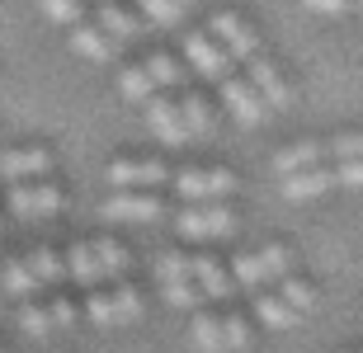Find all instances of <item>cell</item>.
Returning <instances> with one entry per match:
<instances>
[{
    "mask_svg": "<svg viewBox=\"0 0 363 353\" xmlns=\"http://www.w3.org/2000/svg\"><path fill=\"white\" fill-rule=\"evenodd\" d=\"M222 85V104H227V113L236 122H241V127H255V122H264V99L255 95V85L245 81V76H227V81H217Z\"/></svg>",
    "mask_w": 363,
    "mask_h": 353,
    "instance_id": "4fadbf2b",
    "label": "cell"
},
{
    "mask_svg": "<svg viewBox=\"0 0 363 353\" xmlns=\"http://www.w3.org/2000/svg\"><path fill=\"white\" fill-rule=\"evenodd\" d=\"M179 5H194V0H179Z\"/></svg>",
    "mask_w": 363,
    "mask_h": 353,
    "instance_id": "e575fe53",
    "label": "cell"
},
{
    "mask_svg": "<svg viewBox=\"0 0 363 353\" xmlns=\"http://www.w3.org/2000/svg\"><path fill=\"white\" fill-rule=\"evenodd\" d=\"M255 320L264 330H293L297 320H302V311L283 297L279 287H264V292H255Z\"/></svg>",
    "mask_w": 363,
    "mask_h": 353,
    "instance_id": "d6986e66",
    "label": "cell"
},
{
    "mask_svg": "<svg viewBox=\"0 0 363 353\" xmlns=\"http://www.w3.org/2000/svg\"><path fill=\"white\" fill-rule=\"evenodd\" d=\"M335 184L340 189H363V161H340L335 165Z\"/></svg>",
    "mask_w": 363,
    "mask_h": 353,
    "instance_id": "d6a6232c",
    "label": "cell"
},
{
    "mask_svg": "<svg viewBox=\"0 0 363 353\" xmlns=\"http://www.w3.org/2000/svg\"><path fill=\"white\" fill-rule=\"evenodd\" d=\"M325 161V146H316V141H297V146H283L279 156H274V175H297V170H311V165Z\"/></svg>",
    "mask_w": 363,
    "mask_h": 353,
    "instance_id": "d4e9b609",
    "label": "cell"
},
{
    "mask_svg": "<svg viewBox=\"0 0 363 353\" xmlns=\"http://www.w3.org/2000/svg\"><path fill=\"white\" fill-rule=\"evenodd\" d=\"M283 198H293V203H307V198H321V193L335 189V170H325V165H311V170H297V175H283L279 179Z\"/></svg>",
    "mask_w": 363,
    "mask_h": 353,
    "instance_id": "ac0fdd59",
    "label": "cell"
},
{
    "mask_svg": "<svg viewBox=\"0 0 363 353\" xmlns=\"http://www.w3.org/2000/svg\"><path fill=\"white\" fill-rule=\"evenodd\" d=\"M199 353H245L250 340H255V330L250 320L236 311H199L194 316V325H189Z\"/></svg>",
    "mask_w": 363,
    "mask_h": 353,
    "instance_id": "3957f363",
    "label": "cell"
},
{
    "mask_svg": "<svg viewBox=\"0 0 363 353\" xmlns=\"http://www.w3.org/2000/svg\"><path fill=\"white\" fill-rule=\"evenodd\" d=\"M227 269H231V278H236V287L264 292V287H274L279 278L293 273V255H288V245H259V250H241Z\"/></svg>",
    "mask_w": 363,
    "mask_h": 353,
    "instance_id": "277c9868",
    "label": "cell"
},
{
    "mask_svg": "<svg viewBox=\"0 0 363 353\" xmlns=\"http://www.w3.org/2000/svg\"><path fill=\"white\" fill-rule=\"evenodd\" d=\"M184 57H189V66L199 71L203 81H227L231 76V57L213 42V33H189L184 38Z\"/></svg>",
    "mask_w": 363,
    "mask_h": 353,
    "instance_id": "5bb4252c",
    "label": "cell"
},
{
    "mask_svg": "<svg viewBox=\"0 0 363 353\" xmlns=\"http://www.w3.org/2000/svg\"><path fill=\"white\" fill-rule=\"evenodd\" d=\"M142 66L151 71V81H156V90H170V85H179V62H175V57L156 52V57H147Z\"/></svg>",
    "mask_w": 363,
    "mask_h": 353,
    "instance_id": "f546056e",
    "label": "cell"
},
{
    "mask_svg": "<svg viewBox=\"0 0 363 353\" xmlns=\"http://www.w3.org/2000/svg\"><path fill=\"white\" fill-rule=\"evenodd\" d=\"M245 81L255 85V95L264 99V109H288V81H283V71L274 66L269 57H250V62H245Z\"/></svg>",
    "mask_w": 363,
    "mask_h": 353,
    "instance_id": "9a60e30c",
    "label": "cell"
},
{
    "mask_svg": "<svg viewBox=\"0 0 363 353\" xmlns=\"http://www.w3.org/2000/svg\"><path fill=\"white\" fill-rule=\"evenodd\" d=\"M48 311H52V325L57 330L76 325V301H71V297H48Z\"/></svg>",
    "mask_w": 363,
    "mask_h": 353,
    "instance_id": "1f68e13d",
    "label": "cell"
},
{
    "mask_svg": "<svg viewBox=\"0 0 363 353\" xmlns=\"http://www.w3.org/2000/svg\"><path fill=\"white\" fill-rule=\"evenodd\" d=\"M85 316H90V325H99V330H123V325H137V320L147 316V297H142V287H133V283H104V287H90Z\"/></svg>",
    "mask_w": 363,
    "mask_h": 353,
    "instance_id": "7a4b0ae2",
    "label": "cell"
},
{
    "mask_svg": "<svg viewBox=\"0 0 363 353\" xmlns=\"http://www.w3.org/2000/svg\"><path fill=\"white\" fill-rule=\"evenodd\" d=\"M161 198L151 189H113V198L104 203V217L108 221H123V226H151L161 221Z\"/></svg>",
    "mask_w": 363,
    "mask_h": 353,
    "instance_id": "9c48e42d",
    "label": "cell"
},
{
    "mask_svg": "<svg viewBox=\"0 0 363 353\" xmlns=\"http://www.w3.org/2000/svg\"><path fill=\"white\" fill-rule=\"evenodd\" d=\"M0 283H5V292H10L14 301H28V297H38V292H43V283L33 278V269H28V259H24V255L5 259V269H0Z\"/></svg>",
    "mask_w": 363,
    "mask_h": 353,
    "instance_id": "603a6c76",
    "label": "cell"
},
{
    "mask_svg": "<svg viewBox=\"0 0 363 353\" xmlns=\"http://www.w3.org/2000/svg\"><path fill=\"white\" fill-rule=\"evenodd\" d=\"M156 287H161L165 306H203V292L194 283V255L189 250H165L156 259Z\"/></svg>",
    "mask_w": 363,
    "mask_h": 353,
    "instance_id": "5b68a950",
    "label": "cell"
},
{
    "mask_svg": "<svg viewBox=\"0 0 363 353\" xmlns=\"http://www.w3.org/2000/svg\"><path fill=\"white\" fill-rule=\"evenodd\" d=\"M170 179V165L156 161V156H128V161H113L108 165V184L113 189H161Z\"/></svg>",
    "mask_w": 363,
    "mask_h": 353,
    "instance_id": "30bf717a",
    "label": "cell"
},
{
    "mask_svg": "<svg viewBox=\"0 0 363 353\" xmlns=\"http://www.w3.org/2000/svg\"><path fill=\"white\" fill-rule=\"evenodd\" d=\"M175 189L184 203H227L236 193V175L222 165H194V170H175Z\"/></svg>",
    "mask_w": 363,
    "mask_h": 353,
    "instance_id": "ba28073f",
    "label": "cell"
},
{
    "mask_svg": "<svg viewBox=\"0 0 363 353\" xmlns=\"http://www.w3.org/2000/svg\"><path fill=\"white\" fill-rule=\"evenodd\" d=\"M128 269V250L108 236H94L67 250V278H76L81 287H104Z\"/></svg>",
    "mask_w": 363,
    "mask_h": 353,
    "instance_id": "6da1fadb",
    "label": "cell"
},
{
    "mask_svg": "<svg viewBox=\"0 0 363 353\" xmlns=\"http://www.w3.org/2000/svg\"><path fill=\"white\" fill-rule=\"evenodd\" d=\"M175 231L194 245H213L227 241L236 231V212L227 203H184V212L175 217Z\"/></svg>",
    "mask_w": 363,
    "mask_h": 353,
    "instance_id": "8992f818",
    "label": "cell"
},
{
    "mask_svg": "<svg viewBox=\"0 0 363 353\" xmlns=\"http://www.w3.org/2000/svg\"><path fill=\"white\" fill-rule=\"evenodd\" d=\"M24 259H28V269H33V278L43 283V292L57 287V283H67V255H57L52 245H33Z\"/></svg>",
    "mask_w": 363,
    "mask_h": 353,
    "instance_id": "44dd1931",
    "label": "cell"
},
{
    "mask_svg": "<svg viewBox=\"0 0 363 353\" xmlns=\"http://www.w3.org/2000/svg\"><path fill=\"white\" fill-rule=\"evenodd\" d=\"M81 5H90V0H81Z\"/></svg>",
    "mask_w": 363,
    "mask_h": 353,
    "instance_id": "8d00e7d4",
    "label": "cell"
},
{
    "mask_svg": "<svg viewBox=\"0 0 363 353\" xmlns=\"http://www.w3.org/2000/svg\"><path fill=\"white\" fill-rule=\"evenodd\" d=\"M14 320H19V335H24V340H48V335H57L52 311H48V301H38V297L19 301V306H14Z\"/></svg>",
    "mask_w": 363,
    "mask_h": 353,
    "instance_id": "7402d4cb",
    "label": "cell"
},
{
    "mask_svg": "<svg viewBox=\"0 0 363 353\" xmlns=\"http://www.w3.org/2000/svg\"><path fill=\"white\" fill-rule=\"evenodd\" d=\"M147 127L161 137L165 146H184L189 141V127H184V113H179V99H147Z\"/></svg>",
    "mask_w": 363,
    "mask_h": 353,
    "instance_id": "e0dca14e",
    "label": "cell"
},
{
    "mask_svg": "<svg viewBox=\"0 0 363 353\" xmlns=\"http://www.w3.org/2000/svg\"><path fill=\"white\" fill-rule=\"evenodd\" d=\"M354 5H359V10H363V0H354Z\"/></svg>",
    "mask_w": 363,
    "mask_h": 353,
    "instance_id": "d590c367",
    "label": "cell"
},
{
    "mask_svg": "<svg viewBox=\"0 0 363 353\" xmlns=\"http://www.w3.org/2000/svg\"><path fill=\"white\" fill-rule=\"evenodd\" d=\"M213 42L231 57V62H250V57L259 52L255 28L245 24L241 14H217V19H213Z\"/></svg>",
    "mask_w": 363,
    "mask_h": 353,
    "instance_id": "7c38bea8",
    "label": "cell"
},
{
    "mask_svg": "<svg viewBox=\"0 0 363 353\" xmlns=\"http://www.w3.org/2000/svg\"><path fill=\"white\" fill-rule=\"evenodd\" d=\"M330 156L335 161H363V132H340L330 141Z\"/></svg>",
    "mask_w": 363,
    "mask_h": 353,
    "instance_id": "4dcf8cb0",
    "label": "cell"
},
{
    "mask_svg": "<svg viewBox=\"0 0 363 353\" xmlns=\"http://www.w3.org/2000/svg\"><path fill=\"white\" fill-rule=\"evenodd\" d=\"M194 283H199L203 301H231L241 287L231 278V269L217 255H194Z\"/></svg>",
    "mask_w": 363,
    "mask_h": 353,
    "instance_id": "2e32d148",
    "label": "cell"
},
{
    "mask_svg": "<svg viewBox=\"0 0 363 353\" xmlns=\"http://www.w3.org/2000/svg\"><path fill=\"white\" fill-rule=\"evenodd\" d=\"M118 95L128 99V104H147V99H156L161 90H156V81H151L147 66H128L118 76Z\"/></svg>",
    "mask_w": 363,
    "mask_h": 353,
    "instance_id": "484cf974",
    "label": "cell"
},
{
    "mask_svg": "<svg viewBox=\"0 0 363 353\" xmlns=\"http://www.w3.org/2000/svg\"><path fill=\"white\" fill-rule=\"evenodd\" d=\"M38 10L48 14V24H62V28H76L85 19L81 0H38Z\"/></svg>",
    "mask_w": 363,
    "mask_h": 353,
    "instance_id": "f1b7e54d",
    "label": "cell"
},
{
    "mask_svg": "<svg viewBox=\"0 0 363 353\" xmlns=\"http://www.w3.org/2000/svg\"><path fill=\"white\" fill-rule=\"evenodd\" d=\"M5 207H10L14 217H24V221H48V217H57V212L67 207V193L57 189L52 179H28V184H10Z\"/></svg>",
    "mask_w": 363,
    "mask_h": 353,
    "instance_id": "52a82bcc",
    "label": "cell"
},
{
    "mask_svg": "<svg viewBox=\"0 0 363 353\" xmlns=\"http://www.w3.org/2000/svg\"><path fill=\"white\" fill-rule=\"evenodd\" d=\"M179 113H184L189 141H199V137L213 132V109H208V99H203V95H184V99H179Z\"/></svg>",
    "mask_w": 363,
    "mask_h": 353,
    "instance_id": "4316f807",
    "label": "cell"
},
{
    "mask_svg": "<svg viewBox=\"0 0 363 353\" xmlns=\"http://www.w3.org/2000/svg\"><path fill=\"white\" fill-rule=\"evenodd\" d=\"M354 0H302V10L311 14H325V19H335V14H350Z\"/></svg>",
    "mask_w": 363,
    "mask_h": 353,
    "instance_id": "836d02e7",
    "label": "cell"
},
{
    "mask_svg": "<svg viewBox=\"0 0 363 353\" xmlns=\"http://www.w3.org/2000/svg\"><path fill=\"white\" fill-rule=\"evenodd\" d=\"M71 52L85 57V62H113V57H118V42L108 38L99 24H85L81 19V24L71 28Z\"/></svg>",
    "mask_w": 363,
    "mask_h": 353,
    "instance_id": "ffe728a7",
    "label": "cell"
},
{
    "mask_svg": "<svg viewBox=\"0 0 363 353\" xmlns=\"http://www.w3.org/2000/svg\"><path fill=\"white\" fill-rule=\"evenodd\" d=\"M0 179H5V184L52 179V156H48L43 146H14V151H0Z\"/></svg>",
    "mask_w": 363,
    "mask_h": 353,
    "instance_id": "8fae6325",
    "label": "cell"
},
{
    "mask_svg": "<svg viewBox=\"0 0 363 353\" xmlns=\"http://www.w3.org/2000/svg\"><path fill=\"white\" fill-rule=\"evenodd\" d=\"M99 28H104L108 38L118 42H133L137 33H142V24H137V14L133 10H123V5H113V0H99Z\"/></svg>",
    "mask_w": 363,
    "mask_h": 353,
    "instance_id": "cb8c5ba5",
    "label": "cell"
},
{
    "mask_svg": "<svg viewBox=\"0 0 363 353\" xmlns=\"http://www.w3.org/2000/svg\"><path fill=\"white\" fill-rule=\"evenodd\" d=\"M137 10H142V19L156 28H175L179 14H184V5L179 0H137Z\"/></svg>",
    "mask_w": 363,
    "mask_h": 353,
    "instance_id": "83f0119b",
    "label": "cell"
}]
</instances>
